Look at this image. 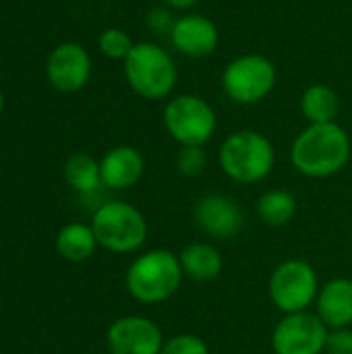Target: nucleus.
Instances as JSON below:
<instances>
[{"label": "nucleus", "mask_w": 352, "mask_h": 354, "mask_svg": "<svg viewBox=\"0 0 352 354\" xmlns=\"http://www.w3.org/2000/svg\"><path fill=\"white\" fill-rule=\"evenodd\" d=\"M54 245H56L58 255L73 263H81V261L89 259L95 253V249L100 247L91 224L87 226L81 222H73V224H66L64 228H60Z\"/></svg>", "instance_id": "obj_17"}, {"label": "nucleus", "mask_w": 352, "mask_h": 354, "mask_svg": "<svg viewBox=\"0 0 352 354\" xmlns=\"http://www.w3.org/2000/svg\"><path fill=\"white\" fill-rule=\"evenodd\" d=\"M149 25L154 27V29H158V31H164V29H172V25H174V21H170V12H168V8H154L151 12H149Z\"/></svg>", "instance_id": "obj_25"}, {"label": "nucleus", "mask_w": 352, "mask_h": 354, "mask_svg": "<svg viewBox=\"0 0 352 354\" xmlns=\"http://www.w3.org/2000/svg\"><path fill=\"white\" fill-rule=\"evenodd\" d=\"M255 212H257V218L266 226L280 228V226H286L295 218L297 199L290 191L272 189V191H266L263 195H259V199L255 203Z\"/></svg>", "instance_id": "obj_19"}, {"label": "nucleus", "mask_w": 352, "mask_h": 354, "mask_svg": "<svg viewBox=\"0 0 352 354\" xmlns=\"http://www.w3.org/2000/svg\"><path fill=\"white\" fill-rule=\"evenodd\" d=\"M326 354H352V328L330 330Z\"/></svg>", "instance_id": "obj_24"}, {"label": "nucleus", "mask_w": 352, "mask_h": 354, "mask_svg": "<svg viewBox=\"0 0 352 354\" xmlns=\"http://www.w3.org/2000/svg\"><path fill=\"white\" fill-rule=\"evenodd\" d=\"M352 143L338 122L309 124L290 145V162L307 178H328L351 162Z\"/></svg>", "instance_id": "obj_1"}, {"label": "nucleus", "mask_w": 352, "mask_h": 354, "mask_svg": "<svg viewBox=\"0 0 352 354\" xmlns=\"http://www.w3.org/2000/svg\"><path fill=\"white\" fill-rule=\"evenodd\" d=\"M170 41L180 54L189 58H203L216 52L220 31L218 25L203 15H183L170 29Z\"/></svg>", "instance_id": "obj_13"}, {"label": "nucleus", "mask_w": 352, "mask_h": 354, "mask_svg": "<svg viewBox=\"0 0 352 354\" xmlns=\"http://www.w3.org/2000/svg\"><path fill=\"white\" fill-rule=\"evenodd\" d=\"M207 166V156L201 145H185L176 153V170L185 178H197Z\"/></svg>", "instance_id": "obj_22"}, {"label": "nucleus", "mask_w": 352, "mask_h": 354, "mask_svg": "<svg viewBox=\"0 0 352 354\" xmlns=\"http://www.w3.org/2000/svg\"><path fill=\"white\" fill-rule=\"evenodd\" d=\"M98 245L110 253H135L147 241V222L143 214L127 201H108L100 205L91 220Z\"/></svg>", "instance_id": "obj_5"}, {"label": "nucleus", "mask_w": 352, "mask_h": 354, "mask_svg": "<svg viewBox=\"0 0 352 354\" xmlns=\"http://www.w3.org/2000/svg\"><path fill=\"white\" fill-rule=\"evenodd\" d=\"M319 288L315 268L303 259H286L278 263L268 280V297L284 315L315 307Z\"/></svg>", "instance_id": "obj_6"}, {"label": "nucleus", "mask_w": 352, "mask_h": 354, "mask_svg": "<svg viewBox=\"0 0 352 354\" xmlns=\"http://www.w3.org/2000/svg\"><path fill=\"white\" fill-rule=\"evenodd\" d=\"M276 79L278 73L270 58L261 54H243L230 60L222 71V89L234 104L251 106L272 93Z\"/></svg>", "instance_id": "obj_8"}, {"label": "nucleus", "mask_w": 352, "mask_h": 354, "mask_svg": "<svg viewBox=\"0 0 352 354\" xmlns=\"http://www.w3.org/2000/svg\"><path fill=\"white\" fill-rule=\"evenodd\" d=\"M2 110H4V95H2V91H0V114H2Z\"/></svg>", "instance_id": "obj_27"}, {"label": "nucleus", "mask_w": 352, "mask_h": 354, "mask_svg": "<svg viewBox=\"0 0 352 354\" xmlns=\"http://www.w3.org/2000/svg\"><path fill=\"white\" fill-rule=\"evenodd\" d=\"M106 344L110 354H160L164 336L149 317L124 315L108 328Z\"/></svg>", "instance_id": "obj_10"}, {"label": "nucleus", "mask_w": 352, "mask_h": 354, "mask_svg": "<svg viewBox=\"0 0 352 354\" xmlns=\"http://www.w3.org/2000/svg\"><path fill=\"white\" fill-rule=\"evenodd\" d=\"M185 272L178 253L168 249H151L135 257L129 266L124 284L129 295L143 305H160L170 301L183 286Z\"/></svg>", "instance_id": "obj_2"}, {"label": "nucleus", "mask_w": 352, "mask_h": 354, "mask_svg": "<svg viewBox=\"0 0 352 354\" xmlns=\"http://www.w3.org/2000/svg\"><path fill=\"white\" fill-rule=\"evenodd\" d=\"M178 259H180L185 278H191L195 282H212L222 274V268H224L222 253L218 251V247L212 243H203V241L187 245L178 253Z\"/></svg>", "instance_id": "obj_16"}, {"label": "nucleus", "mask_w": 352, "mask_h": 354, "mask_svg": "<svg viewBox=\"0 0 352 354\" xmlns=\"http://www.w3.org/2000/svg\"><path fill=\"white\" fill-rule=\"evenodd\" d=\"M164 4L174 10H189L191 6L197 4V0H164Z\"/></svg>", "instance_id": "obj_26"}, {"label": "nucleus", "mask_w": 352, "mask_h": 354, "mask_svg": "<svg viewBox=\"0 0 352 354\" xmlns=\"http://www.w3.org/2000/svg\"><path fill=\"white\" fill-rule=\"evenodd\" d=\"M301 112L309 124L336 122L340 114V97L332 87L324 83L309 85L301 95Z\"/></svg>", "instance_id": "obj_18"}, {"label": "nucleus", "mask_w": 352, "mask_h": 354, "mask_svg": "<svg viewBox=\"0 0 352 354\" xmlns=\"http://www.w3.org/2000/svg\"><path fill=\"white\" fill-rule=\"evenodd\" d=\"M220 168L239 185H255L268 178L276 164V149L272 141L251 129L228 135L220 145Z\"/></svg>", "instance_id": "obj_3"}, {"label": "nucleus", "mask_w": 352, "mask_h": 354, "mask_svg": "<svg viewBox=\"0 0 352 354\" xmlns=\"http://www.w3.org/2000/svg\"><path fill=\"white\" fill-rule=\"evenodd\" d=\"M328 334L330 330L317 313H288L272 332V351L274 354H324Z\"/></svg>", "instance_id": "obj_9"}, {"label": "nucleus", "mask_w": 352, "mask_h": 354, "mask_svg": "<svg viewBox=\"0 0 352 354\" xmlns=\"http://www.w3.org/2000/svg\"><path fill=\"white\" fill-rule=\"evenodd\" d=\"M64 178L77 193H93L102 187L100 162L87 153H73L64 164Z\"/></svg>", "instance_id": "obj_20"}, {"label": "nucleus", "mask_w": 352, "mask_h": 354, "mask_svg": "<svg viewBox=\"0 0 352 354\" xmlns=\"http://www.w3.org/2000/svg\"><path fill=\"white\" fill-rule=\"evenodd\" d=\"M124 77L131 89L145 100H164L176 85V64L170 54L151 41H139L124 58Z\"/></svg>", "instance_id": "obj_4"}, {"label": "nucleus", "mask_w": 352, "mask_h": 354, "mask_svg": "<svg viewBox=\"0 0 352 354\" xmlns=\"http://www.w3.org/2000/svg\"><path fill=\"white\" fill-rule=\"evenodd\" d=\"M160 354H210V348L205 340L195 334H176L164 340Z\"/></svg>", "instance_id": "obj_23"}, {"label": "nucleus", "mask_w": 352, "mask_h": 354, "mask_svg": "<svg viewBox=\"0 0 352 354\" xmlns=\"http://www.w3.org/2000/svg\"><path fill=\"white\" fill-rule=\"evenodd\" d=\"M193 220L203 234L220 241L237 236L245 224L241 205L222 193H210L201 197L193 207Z\"/></svg>", "instance_id": "obj_12"}, {"label": "nucleus", "mask_w": 352, "mask_h": 354, "mask_svg": "<svg viewBox=\"0 0 352 354\" xmlns=\"http://www.w3.org/2000/svg\"><path fill=\"white\" fill-rule=\"evenodd\" d=\"M100 172L104 187L112 191H127L141 180L145 172V160L139 149L131 145H118L104 153Z\"/></svg>", "instance_id": "obj_14"}, {"label": "nucleus", "mask_w": 352, "mask_h": 354, "mask_svg": "<svg viewBox=\"0 0 352 354\" xmlns=\"http://www.w3.org/2000/svg\"><path fill=\"white\" fill-rule=\"evenodd\" d=\"M315 313L328 330H340L352 326V280H328L317 295Z\"/></svg>", "instance_id": "obj_15"}, {"label": "nucleus", "mask_w": 352, "mask_h": 354, "mask_svg": "<svg viewBox=\"0 0 352 354\" xmlns=\"http://www.w3.org/2000/svg\"><path fill=\"white\" fill-rule=\"evenodd\" d=\"M218 127L214 108L195 93L172 97L164 108V129L180 145H205Z\"/></svg>", "instance_id": "obj_7"}, {"label": "nucleus", "mask_w": 352, "mask_h": 354, "mask_svg": "<svg viewBox=\"0 0 352 354\" xmlns=\"http://www.w3.org/2000/svg\"><path fill=\"white\" fill-rule=\"evenodd\" d=\"M98 46H100L104 56H108L112 60H124L131 54L135 44L127 31H122L118 27H110V29H104L100 33Z\"/></svg>", "instance_id": "obj_21"}, {"label": "nucleus", "mask_w": 352, "mask_h": 354, "mask_svg": "<svg viewBox=\"0 0 352 354\" xmlns=\"http://www.w3.org/2000/svg\"><path fill=\"white\" fill-rule=\"evenodd\" d=\"M46 75L54 89L64 93L79 91L91 77V58L81 44L64 41L50 52Z\"/></svg>", "instance_id": "obj_11"}]
</instances>
